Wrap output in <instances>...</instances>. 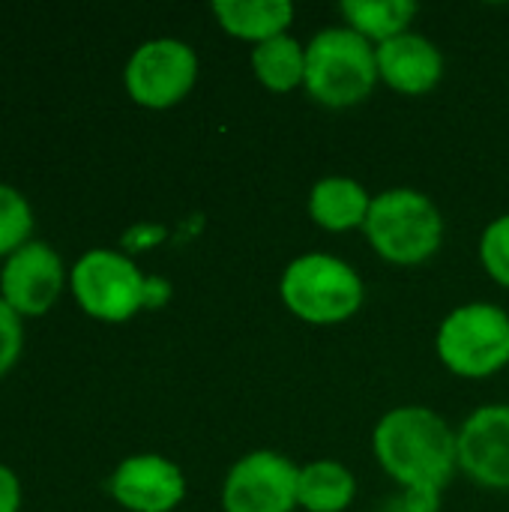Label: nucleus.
Instances as JSON below:
<instances>
[{
    "label": "nucleus",
    "mask_w": 509,
    "mask_h": 512,
    "mask_svg": "<svg viewBox=\"0 0 509 512\" xmlns=\"http://www.w3.org/2000/svg\"><path fill=\"white\" fill-rule=\"evenodd\" d=\"M381 468L408 489L411 512L438 510V492L459 468V435L429 408H396L375 429Z\"/></svg>",
    "instance_id": "f257e3e1"
},
{
    "label": "nucleus",
    "mask_w": 509,
    "mask_h": 512,
    "mask_svg": "<svg viewBox=\"0 0 509 512\" xmlns=\"http://www.w3.org/2000/svg\"><path fill=\"white\" fill-rule=\"evenodd\" d=\"M378 54L351 27L321 30L306 48V90L315 102L348 108L363 102L378 81Z\"/></svg>",
    "instance_id": "f03ea898"
},
{
    "label": "nucleus",
    "mask_w": 509,
    "mask_h": 512,
    "mask_svg": "<svg viewBox=\"0 0 509 512\" xmlns=\"http://www.w3.org/2000/svg\"><path fill=\"white\" fill-rule=\"evenodd\" d=\"M366 237L390 264H423L438 252L444 219L438 207L414 189H390L372 198L366 216Z\"/></svg>",
    "instance_id": "7ed1b4c3"
},
{
    "label": "nucleus",
    "mask_w": 509,
    "mask_h": 512,
    "mask_svg": "<svg viewBox=\"0 0 509 512\" xmlns=\"http://www.w3.org/2000/svg\"><path fill=\"white\" fill-rule=\"evenodd\" d=\"M285 306L309 324L348 321L363 306V279L342 258L312 252L300 255L282 273Z\"/></svg>",
    "instance_id": "20e7f679"
},
{
    "label": "nucleus",
    "mask_w": 509,
    "mask_h": 512,
    "mask_svg": "<svg viewBox=\"0 0 509 512\" xmlns=\"http://www.w3.org/2000/svg\"><path fill=\"white\" fill-rule=\"evenodd\" d=\"M438 357L462 378H486L509 363V318L501 306L468 303L438 330Z\"/></svg>",
    "instance_id": "39448f33"
},
{
    "label": "nucleus",
    "mask_w": 509,
    "mask_h": 512,
    "mask_svg": "<svg viewBox=\"0 0 509 512\" xmlns=\"http://www.w3.org/2000/svg\"><path fill=\"white\" fill-rule=\"evenodd\" d=\"M69 288L90 318L108 324L129 321L144 303H150V282L126 255L114 249L84 252L72 264Z\"/></svg>",
    "instance_id": "423d86ee"
},
{
    "label": "nucleus",
    "mask_w": 509,
    "mask_h": 512,
    "mask_svg": "<svg viewBox=\"0 0 509 512\" xmlns=\"http://www.w3.org/2000/svg\"><path fill=\"white\" fill-rule=\"evenodd\" d=\"M195 78H198L195 51L171 36L138 45L123 72L129 96L144 108L177 105L192 90Z\"/></svg>",
    "instance_id": "0eeeda50"
},
{
    "label": "nucleus",
    "mask_w": 509,
    "mask_h": 512,
    "mask_svg": "<svg viewBox=\"0 0 509 512\" xmlns=\"http://www.w3.org/2000/svg\"><path fill=\"white\" fill-rule=\"evenodd\" d=\"M300 468L273 450L243 456L225 477V512H291L297 504Z\"/></svg>",
    "instance_id": "6e6552de"
},
{
    "label": "nucleus",
    "mask_w": 509,
    "mask_h": 512,
    "mask_svg": "<svg viewBox=\"0 0 509 512\" xmlns=\"http://www.w3.org/2000/svg\"><path fill=\"white\" fill-rule=\"evenodd\" d=\"M63 282V261L42 240L24 243L0 267V297L21 318L45 315L63 294Z\"/></svg>",
    "instance_id": "1a4fd4ad"
},
{
    "label": "nucleus",
    "mask_w": 509,
    "mask_h": 512,
    "mask_svg": "<svg viewBox=\"0 0 509 512\" xmlns=\"http://www.w3.org/2000/svg\"><path fill=\"white\" fill-rule=\"evenodd\" d=\"M459 468L477 486L509 489V405H486L465 420Z\"/></svg>",
    "instance_id": "9d476101"
},
{
    "label": "nucleus",
    "mask_w": 509,
    "mask_h": 512,
    "mask_svg": "<svg viewBox=\"0 0 509 512\" xmlns=\"http://www.w3.org/2000/svg\"><path fill=\"white\" fill-rule=\"evenodd\" d=\"M114 501L129 512H171L186 495L183 471L156 453L129 456L108 483Z\"/></svg>",
    "instance_id": "9b49d317"
},
{
    "label": "nucleus",
    "mask_w": 509,
    "mask_h": 512,
    "mask_svg": "<svg viewBox=\"0 0 509 512\" xmlns=\"http://www.w3.org/2000/svg\"><path fill=\"white\" fill-rule=\"evenodd\" d=\"M375 54H378V75L399 93L420 96L441 81L444 57L426 36L402 33L396 39L381 42Z\"/></svg>",
    "instance_id": "f8f14e48"
},
{
    "label": "nucleus",
    "mask_w": 509,
    "mask_h": 512,
    "mask_svg": "<svg viewBox=\"0 0 509 512\" xmlns=\"http://www.w3.org/2000/svg\"><path fill=\"white\" fill-rule=\"evenodd\" d=\"M372 198L351 177H324L312 186L309 216L327 231H351L366 225Z\"/></svg>",
    "instance_id": "ddd939ff"
},
{
    "label": "nucleus",
    "mask_w": 509,
    "mask_h": 512,
    "mask_svg": "<svg viewBox=\"0 0 509 512\" xmlns=\"http://www.w3.org/2000/svg\"><path fill=\"white\" fill-rule=\"evenodd\" d=\"M213 12L231 36L258 45L282 36L294 18V6L288 0H216Z\"/></svg>",
    "instance_id": "4468645a"
},
{
    "label": "nucleus",
    "mask_w": 509,
    "mask_h": 512,
    "mask_svg": "<svg viewBox=\"0 0 509 512\" xmlns=\"http://www.w3.org/2000/svg\"><path fill=\"white\" fill-rule=\"evenodd\" d=\"M357 483L339 462H312L300 468L297 504L309 512H342L354 501Z\"/></svg>",
    "instance_id": "2eb2a0df"
},
{
    "label": "nucleus",
    "mask_w": 509,
    "mask_h": 512,
    "mask_svg": "<svg viewBox=\"0 0 509 512\" xmlns=\"http://www.w3.org/2000/svg\"><path fill=\"white\" fill-rule=\"evenodd\" d=\"M252 66L264 87L285 93V90L303 84V78H306V48L294 36L282 33V36H273V39L255 45Z\"/></svg>",
    "instance_id": "dca6fc26"
},
{
    "label": "nucleus",
    "mask_w": 509,
    "mask_h": 512,
    "mask_svg": "<svg viewBox=\"0 0 509 512\" xmlns=\"http://www.w3.org/2000/svg\"><path fill=\"white\" fill-rule=\"evenodd\" d=\"M342 15L348 18L351 30H357L363 39H396L408 33L405 27L417 15V6L411 0H345Z\"/></svg>",
    "instance_id": "f3484780"
},
{
    "label": "nucleus",
    "mask_w": 509,
    "mask_h": 512,
    "mask_svg": "<svg viewBox=\"0 0 509 512\" xmlns=\"http://www.w3.org/2000/svg\"><path fill=\"white\" fill-rule=\"evenodd\" d=\"M33 240V207L9 183H0V258H9Z\"/></svg>",
    "instance_id": "a211bd4d"
},
{
    "label": "nucleus",
    "mask_w": 509,
    "mask_h": 512,
    "mask_svg": "<svg viewBox=\"0 0 509 512\" xmlns=\"http://www.w3.org/2000/svg\"><path fill=\"white\" fill-rule=\"evenodd\" d=\"M480 258H483V267L489 270V276L509 288V216L495 219L486 228V234L480 240Z\"/></svg>",
    "instance_id": "6ab92c4d"
},
{
    "label": "nucleus",
    "mask_w": 509,
    "mask_h": 512,
    "mask_svg": "<svg viewBox=\"0 0 509 512\" xmlns=\"http://www.w3.org/2000/svg\"><path fill=\"white\" fill-rule=\"evenodd\" d=\"M24 348V327H21V315L12 312L3 297H0V378L18 363Z\"/></svg>",
    "instance_id": "aec40b11"
},
{
    "label": "nucleus",
    "mask_w": 509,
    "mask_h": 512,
    "mask_svg": "<svg viewBox=\"0 0 509 512\" xmlns=\"http://www.w3.org/2000/svg\"><path fill=\"white\" fill-rule=\"evenodd\" d=\"M21 510V483L12 468L0 465V512Z\"/></svg>",
    "instance_id": "412c9836"
}]
</instances>
